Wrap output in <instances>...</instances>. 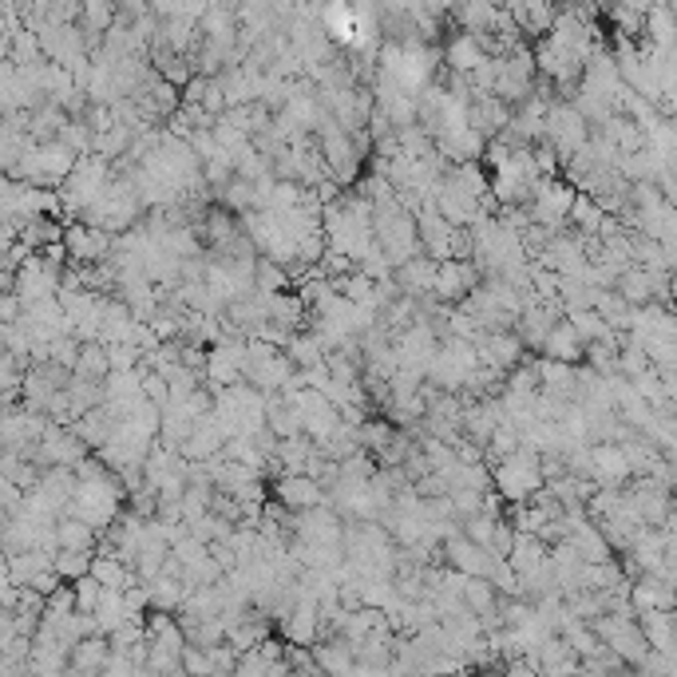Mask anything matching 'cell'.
I'll list each match as a JSON object with an SVG mask.
<instances>
[{
  "mask_svg": "<svg viewBox=\"0 0 677 677\" xmlns=\"http://www.w3.org/2000/svg\"><path fill=\"white\" fill-rule=\"evenodd\" d=\"M325 28L337 36L341 45H361L365 36H369V21L357 9H349L345 0H333L325 9Z\"/></svg>",
  "mask_w": 677,
  "mask_h": 677,
  "instance_id": "6da1fadb",
  "label": "cell"
}]
</instances>
